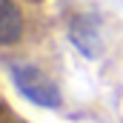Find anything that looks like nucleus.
I'll use <instances>...</instances> for the list:
<instances>
[{
  "label": "nucleus",
  "instance_id": "7ed1b4c3",
  "mask_svg": "<svg viewBox=\"0 0 123 123\" xmlns=\"http://www.w3.org/2000/svg\"><path fill=\"white\" fill-rule=\"evenodd\" d=\"M72 43H74L86 57H97V52H100V37H97L94 20H77V23L72 26Z\"/></svg>",
  "mask_w": 123,
  "mask_h": 123
},
{
  "label": "nucleus",
  "instance_id": "f257e3e1",
  "mask_svg": "<svg viewBox=\"0 0 123 123\" xmlns=\"http://www.w3.org/2000/svg\"><path fill=\"white\" fill-rule=\"evenodd\" d=\"M9 74H12L14 89L23 94L29 103L40 106V109H57L63 103L57 83H55L43 69H37V66H31V63H23V60H14L9 66Z\"/></svg>",
  "mask_w": 123,
  "mask_h": 123
},
{
  "label": "nucleus",
  "instance_id": "f03ea898",
  "mask_svg": "<svg viewBox=\"0 0 123 123\" xmlns=\"http://www.w3.org/2000/svg\"><path fill=\"white\" fill-rule=\"evenodd\" d=\"M23 34V17L12 0H0V46L17 43Z\"/></svg>",
  "mask_w": 123,
  "mask_h": 123
}]
</instances>
